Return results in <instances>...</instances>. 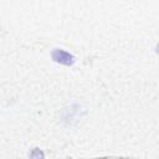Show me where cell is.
Returning <instances> with one entry per match:
<instances>
[{"label": "cell", "instance_id": "6da1fadb", "mask_svg": "<svg viewBox=\"0 0 159 159\" xmlns=\"http://www.w3.org/2000/svg\"><path fill=\"white\" fill-rule=\"evenodd\" d=\"M51 57L55 62L63 66H72L76 61V57L71 52L66 51L65 48H55L51 53Z\"/></svg>", "mask_w": 159, "mask_h": 159}, {"label": "cell", "instance_id": "7a4b0ae2", "mask_svg": "<svg viewBox=\"0 0 159 159\" xmlns=\"http://www.w3.org/2000/svg\"><path fill=\"white\" fill-rule=\"evenodd\" d=\"M29 157H30V159H45V153L40 148H34V149H31Z\"/></svg>", "mask_w": 159, "mask_h": 159}]
</instances>
